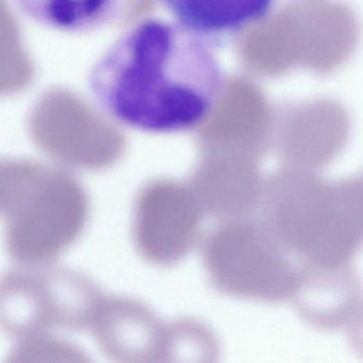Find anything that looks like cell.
I'll return each mask as SVG.
<instances>
[{"instance_id":"cell-3","label":"cell","mask_w":363,"mask_h":363,"mask_svg":"<svg viewBox=\"0 0 363 363\" xmlns=\"http://www.w3.org/2000/svg\"><path fill=\"white\" fill-rule=\"evenodd\" d=\"M26 18L50 30L86 35L109 26L123 0H14Z\"/></svg>"},{"instance_id":"cell-2","label":"cell","mask_w":363,"mask_h":363,"mask_svg":"<svg viewBox=\"0 0 363 363\" xmlns=\"http://www.w3.org/2000/svg\"><path fill=\"white\" fill-rule=\"evenodd\" d=\"M182 26L209 39L240 33L264 20L276 0H159Z\"/></svg>"},{"instance_id":"cell-1","label":"cell","mask_w":363,"mask_h":363,"mask_svg":"<svg viewBox=\"0 0 363 363\" xmlns=\"http://www.w3.org/2000/svg\"><path fill=\"white\" fill-rule=\"evenodd\" d=\"M225 74L207 38L157 18L127 28L91 67L89 92L112 122L147 133L201 126L216 107Z\"/></svg>"}]
</instances>
